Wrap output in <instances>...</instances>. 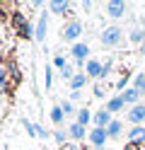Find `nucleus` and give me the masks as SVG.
Segmentation results:
<instances>
[{"label":"nucleus","mask_w":145,"mask_h":150,"mask_svg":"<svg viewBox=\"0 0 145 150\" xmlns=\"http://www.w3.org/2000/svg\"><path fill=\"white\" fill-rule=\"evenodd\" d=\"M99 39H102L104 46H109V49H111V46H119V44H121L123 32H121V27H106V29L102 32Z\"/></svg>","instance_id":"obj_1"},{"label":"nucleus","mask_w":145,"mask_h":150,"mask_svg":"<svg viewBox=\"0 0 145 150\" xmlns=\"http://www.w3.org/2000/svg\"><path fill=\"white\" fill-rule=\"evenodd\" d=\"M82 34V22L80 20H70V22H65L63 27V41H77V36Z\"/></svg>","instance_id":"obj_2"},{"label":"nucleus","mask_w":145,"mask_h":150,"mask_svg":"<svg viewBox=\"0 0 145 150\" xmlns=\"http://www.w3.org/2000/svg\"><path fill=\"white\" fill-rule=\"evenodd\" d=\"M126 10H128V5H126L123 0H111V3H106V15H109L111 20H119V17H123Z\"/></svg>","instance_id":"obj_3"},{"label":"nucleus","mask_w":145,"mask_h":150,"mask_svg":"<svg viewBox=\"0 0 145 150\" xmlns=\"http://www.w3.org/2000/svg\"><path fill=\"white\" fill-rule=\"evenodd\" d=\"M87 138H90V143H92L94 148H104L106 140H109V133H106V128H97V126H94Z\"/></svg>","instance_id":"obj_4"},{"label":"nucleus","mask_w":145,"mask_h":150,"mask_svg":"<svg viewBox=\"0 0 145 150\" xmlns=\"http://www.w3.org/2000/svg\"><path fill=\"white\" fill-rule=\"evenodd\" d=\"M73 58H75V63L77 65H85L87 63V56H90V46L87 44H73Z\"/></svg>","instance_id":"obj_5"},{"label":"nucleus","mask_w":145,"mask_h":150,"mask_svg":"<svg viewBox=\"0 0 145 150\" xmlns=\"http://www.w3.org/2000/svg\"><path fill=\"white\" fill-rule=\"evenodd\" d=\"M126 119H128L133 126H140L143 121H145V104H135V107H131V111L126 114Z\"/></svg>","instance_id":"obj_6"},{"label":"nucleus","mask_w":145,"mask_h":150,"mask_svg":"<svg viewBox=\"0 0 145 150\" xmlns=\"http://www.w3.org/2000/svg\"><path fill=\"white\" fill-rule=\"evenodd\" d=\"M85 75H87V78H102V63L99 61H97V58H90V61H87L85 63Z\"/></svg>","instance_id":"obj_7"},{"label":"nucleus","mask_w":145,"mask_h":150,"mask_svg":"<svg viewBox=\"0 0 145 150\" xmlns=\"http://www.w3.org/2000/svg\"><path fill=\"white\" fill-rule=\"evenodd\" d=\"M92 121H94V126H97V128H106V126H109L114 119H111V114H109L106 109H99V111H94Z\"/></svg>","instance_id":"obj_8"},{"label":"nucleus","mask_w":145,"mask_h":150,"mask_svg":"<svg viewBox=\"0 0 145 150\" xmlns=\"http://www.w3.org/2000/svg\"><path fill=\"white\" fill-rule=\"evenodd\" d=\"M46 29H48V15L44 12L41 17H39V22H36V29H34V39H36V41H44V39H46Z\"/></svg>","instance_id":"obj_9"},{"label":"nucleus","mask_w":145,"mask_h":150,"mask_svg":"<svg viewBox=\"0 0 145 150\" xmlns=\"http://www.w3.org/2000/svg\"><path fill=\"white\" fill-rule=\"evenodd\" d=\"M85 136H90V133H87V128L80 126L77 121H73V124L68 126V138H73V140H82Z\"/></svg>","instance_id":"obj_10"},{"label":"nucleus","mask_w":145,"mask_h":150,"mask_svg":"<svg viewBox=\"0 0 145 150\" xmlns=\"http://www.w3.org/2000/svg\"><path fill=\"white\" fill-rule=\"evenodd\" d=\"M121 97H123V102H126V107H135V104H138V99H140V92L138 90H135V87H128V90H123L121 92Z\"/></svg>","instance_id":"obj_11"},{"label":"nucleus","mask_w":145,"mask_h":150,"mask_svg":"<svg viewBox=\"0 0 145 150\" xmlns=\"http://www.w3.org/2000/svg\"><path fill=\"white\" fill-rule=\"evenodd\" d=\"M128 140L135 145V143H145V126H133L128 131Z\"/></svg>","instance_id":"obj_12"},{"label":"nucleus","mask_w":145,"mask_h":150,"mask_svg":"<svg viewBox=\"0 0 145 150\" xmlns=\"http://www.w3.org/2000/svg\"><path fill=\"white\" fill-rule=\"evenodd\" d=\"M48 10L53 15H63V12L70 10V3H68V0H53V3H48Z\"/></svg>","instance_id":"obj_13"},{"label":"nucleus","mask_w":145,"mask_h":150,"mask_svg":"<svg viewBox=\"0 0 145 150\" xmlns=\"http://www.w3.org/2000/svg\"><path fill=\"white\" fill-rule=\"evenodd\" d=\"M87 85V75L85 73H75V78L70 80V92H80Z\"/></svg>","instance_id":"obj_14"},{"label":"nucleus","mask_w":145,"mask_h":150,"mask_svg":"<svg viewBox=\"0 0 145 150\" xmlns=\"http://www.w3.org/2000/svg\"><path fill=\"white\" fill-rule=\"evenodd\" d=\"M123 107H126V102H123V97L119 95V97H111L109 102H106V107H104V109L109 111V114H114V111H121Z\"/></svg>","instance_id":"obj_15"},{"label":"nucleus","mask_w":145,"mask_h":150,"mask_svg":"<svg viewBox=\"0 0 145 150\" xmlns=\"http://www.w3.org/2000/svg\"><path fill=\"white\" fill-rule=\"evenodd\" d=\"M121 131H123V124H121L119 119H114L111 124L106 126V133H109V138H119V136H121Z\"/></svg>","instance_id":"obj_16"},{"label":"nucleus","mask_w":145,"mask_h":150,"mask_svg":"<svg viewBox=\"0 0 145 150\" xmlns=\"http://www.w3.org/2000/svg\"><path fill=\"white\" fill-rule=\"evenodd\" d=\"M92 116H94V114H92L90 109H80V111H77V119H75V121H77L80 126H87V124L92 121Z\"/></svg>","instance_id":"obj_17"},{"label":"nucleus","mask_w":145,"mask_h":150,"mask_svg":"<svg viewBox=\"0 0 145 150\" xmlns=\"http://www.w3.org/2000/svg\"><path fill=\"white\" fill-rule=\"evenodd\" d=\"M131 41L133 44H145V29H140V27H135V29H131Z\"/></svg>","instance_id":"obj_18"},{"label":"nucleus","mask_w":145,"mask_h":150,"mask_svg":"<svg viewBox=\"0 0 145 150\" xmlns=\"http://www.w3.org/2000/svg\"><path fill=\"white\" fill-rule=\"evenodd\" d=\"M63 119H65V114H63L61 104H58V107H53V109H51V121H53L56 126H61V124H63Z\"/></svg>","instance_id":"obj_19"},{"label":"nucleus","mask_w":145,"mask_h":150,"mask_svg":"<svg viewBox=\"0 0 145 150\" xmlns=\"http://www.w3.org/2000/svg\"><path fill=\"white\" fill-rule=\"evenodd\" d=\"M133 87L140 92V95H145V73H140V75H135L133 78Z\"/></svg>","instance_id":"obj_20"},{"label":"nucleus","mask_w":145,"mask_h":150,"mask_svg":"<svg viewBox=\"0 0 145 150\" xmlns=\"http://www.w3.org/2000/svg\"><path fill=\"white\" fill-rule=\"evenodd\" d=\"M61 109H63V114H65V116L75 114V107H73V102H70V99H63V102H61Z\"/></svg>","instance_id":"obj_21"},{"label":"nucleus","mask_w":145,"mask_h":150,"mask_svg":"<svg viewBox=\"0 0 145 150\" xmlns=\"http://www.w3.org/2000/svg\"><path fill=\"white\" fill-rule=\"evenodd\" d=\"M61 78H63V80H68V82H70V80L75 78V70H73V65H65V68L61 70Z\"/></svg>","instance_id":"obj_22"},{"label":"nucleus","mask_w":145,"mask_h":150,"mask_svg":"<svg viewBox=\"0 0 145 150\" xmlns=\"http://www.w3.org/2000/svg\"><path fill=\"white\" fill-rule=\"evenodd\" d=\"M111 65H114V63H111V58L102 63V78H106V75H109V73H111Z\"/></svg>","instance_id":"obj_23"},{"label":"nucleus","mask_w":145,"mask_h":150,"mask_svg":"<svg viewBox=\"0 0 145 150\" xmlns=\"http://www.w3.org/2000/svg\"><path fill=\"white\" fill-rule=\"evenodd\" d=\"M34 136L36 138H48V131L44 126H34Z\"/></svg>","instance_id":"obj_24"},{"label":"nucleus","mask_w":145,"mask_h":150,"mask_svg":"<svg viewBox=\"0 0 145 150\" xmlns=\"http://www.w3.org/2000/svg\"><path fill=\"white\" fill-rule=\"evenodd\" d=\"M53 65H56L58 70H63V68H65L68 63H65V58H63V56H56V58H53Z\"/></svg>","instance_id":"obj_25"},{"label":"nucleus","mask_w":145,"mask_h":150,"mask_svg":"<svg viewBox=\"0 0 145 150\" xmlns=\"http://www.w3.org/2000/svg\"><path fill=\"white\" fill-rule=\"evenodd\" d=\"M53 138H56V143H65V140H68V133H63V131H56Z\"/></svg>","instance_id":"obj_26"},{"label":"nucleus","mask_w":145,"mask_h":150,"mask_svg":"<svg viewBox=\"0 0 145 150\" xmlns=\"http://www.w3.org/2000/svg\"><path fill=\"white\" fill-rule=\"evenodd\" d=\"M94 97H104V87L102 85H94Z\"/></svg>","instance_id":"obj_27"},{"label":"nucleus","mask_w":145,"mask_h":150,"mask_svg":"<svg viewBox=\"0 0 145 150\" xmlns=\"http://www.w3.org/2000/svg\"><path fill=\"white\" fill-rule=\"evenodd\" d=\"M46 90H51V68H46Z\"/></svg>","instance_id":"obj_28"},{"label":"nucleus","mask_w":145,"mask_h":150,"mask_svg":"<svg viewBox=\"0 0 145 150\" xmlns=\"http://www.w3.org/2000/svg\"><path fill=\"white\" fill-rule=\"evenodd\" d=\"M80 97H82V92H70V102H77Z\"/></svg>","instance_id":"obj_29"},{"label":"nucleus","mask_w":145,"mask_h":150,"mask_svg":"<svg viewBox=\"0 0 145 150\" xmlns=\"http://www.w3.org/2000/svg\"><path fill=\"white\" fill-rule=\"evenodd\" d=\"M126 82H128V78H121V80H119V85H116V87H119V90H123V87H126Z\"/></svg>","instance_id":"obj_30"},{"label":"nucleus","mask_w":145,"mask_h":150,"mask_svg":"<svg viewBox=\"0 0 145 150\" xmlns=\"http://www.w3.org/2000/svg\"><path fill=\"white\" fill-rule=\"evenodd\" d=\"M140 53H143V56H145V44H143V46H140Z\"/></svg>","instance_id":"obj_31"}]
</instances>
